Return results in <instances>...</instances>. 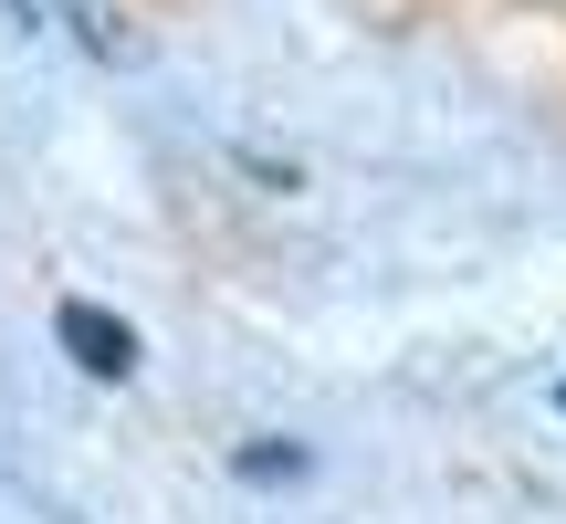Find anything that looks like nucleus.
I'll return each mask as SVG.
<instances>
[{
	"label": "nucleus",
	"mask_w": 566,
	"mask_h": 524,
	"mask_svg": "<svg viewBox=\"0 0 566 524\" xmlns=\"http://www.w3.org/2000/svg\"><path fill=\"white\" fill-rule=\"evenodd\" d=\"M53 336H63V357L84 367V378H126V367H137V336H126L116 315H105V304H53Z\"/></svg>",
	"instance_id": "obj_1"
},
{
	"label": "nucleus",
	"mask_w": 566,
	"mask_h": 524,
	"mask_svg": "<svg viewBox=\"0 0 566 524\" xmlns=\"http://www.w3.org/2000/svg\"><path fill=\"white\" fill-rule=\"evenodd\" d=\"M556 409H566V388H556Z\"/></svg>",
	"instance_id": "obj_2"
}]
</instances>
